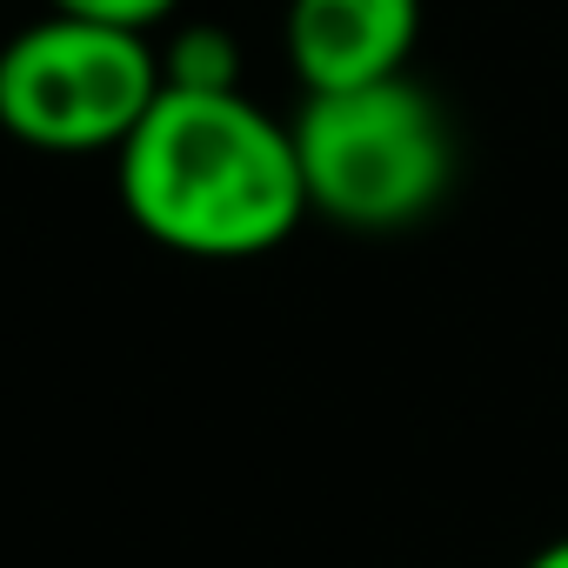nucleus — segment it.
<instances>
[{
    "mask_svg": "<svg viewBox=\"0 0 568 568\" xmlns=\"http://www.w3.org/2000/svg\"><path fill=\"white\" fill-rule=\"evenodd\" d=\"M128 221L187 261H254L308 221L295 128L234 94L161 88L114 154Z\"/></svg>",
    "mask_w": 568,
    "mask_h": 568,
    "instance_id": "f257e3e1",
    "label": "nucleus"
},
{
    "mask_svg": "<svg viewBox=\"0 0 568 568\" xmlns=\"http://www.w3.org/2000/svg\"><path fill=\"white\" fill-rule=\"evenodd\" d=\"M295 161L308 214L355 234H402L442 207L455 187V128L448 108L415 81H375L348 94H302Z\"/></svg>",
    "mask_w": 568,
    "mask_h": 568,
    "instance_id": "f03ea898",
    "label": "nucleus"
},
{
    "mask_svg": "<svg viewBox=\"0 0 568 568\" xmlns=\"http://www.w3.org/2000/svg\"><path fill=\"white\" fill-rule=\"evenodd\" d=\"M161 101V48L134 28L41 14L0 48V128L34 154H121Z\"/></svg>",
    "mask_w": 568,
    "mask_h": 568,
    "instance_id": "7ed1b4c3",
    "label": "nucleus"
},
{
    "mask_svg": "<svg viewBox=\"0 0 568 568\" xmlns=\"http://www.w3.org/2000/svg\"><path fill=\"white\" fill-rule=\"evenodd\" d=\"M288 68L302 94H348L408 74L422 41V0H288Z\"/></svg>",
    "mask_w": 568,
    "mask_h": 568,
    "instance_id": "20e7f679",
    "label": "nucleus"
},
{
    "mask_svg": "<svg viewBox=\"0 0 568 568\" xmlns=\"http://www.w3.org/2000/svg\"><path fill=\"white\" fill-rule=\"evenodd\" d=\"M161 88H181V94H234L241 88V48H234V34L214 28V21H187L161 48Z\"/></svg>",
    "mask_w": 568,
    "mask_h": 568,
    "instance_id": "39448f33",
    "label": "nucleus"
},
{
    "mask_svg": "<svg viewBox=\"0 0 568 568\" xmlns=\"http://www.w3.org/2000/svg\"><path fill=\"white\" fill-rule=\"evenodd\" d=\"M181 0H48V14H74V21H101V28H161Z\"/></svg>",
    "mask_w": 568,
    "mask_h": 568,
    "instance_id": "423d86ee",
    "label": "nucleus"
},
{
    "mask_svg": "<svg viewBox=\"0 0 568 568\" xmlns=\"http://www.w3.org/2000/svg\"><path fill=\"white\" fill-rule=\"evenodd\" d=\"M521 568H568V535H555V541H541Z\"/></svg>",
    "mask_w": 568,
    "mask_h": 568,
    "instance_id": "0eeeda50",
    "label": "nucleus"
}]
</instances>
